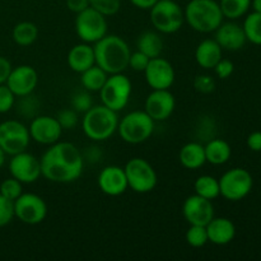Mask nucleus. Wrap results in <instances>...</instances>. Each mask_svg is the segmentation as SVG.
<instances>
[{"label": "nucleus", "mask_w": 261, "mask_h": 261, "mask_svg": "<svg viewBox=\"0 0 261 261\" xmlns=\"http://www.w3.org/2000/svg\"><path fill=\"white\" fill-rule=\"evenodd\" d=\"M251 5L254 8V12L261 13V0H251Z\"/></svg>", "instance_id": "49530a36"}, {"label": "nucleus", "mask_w": 261, "mask_h": 261, "mask_svg": "<svg viewBox=\"0 0 261 261\" xmlns=\"http://www.w3.org/2000/svg\"><path fill=\"white\" fill-rule=\"evenodd\" d=\"M182 214L189 224L206 226L214 218V206L212 200L194 194L184 201Z\"/></svg>", "instance_id": "f3484780"}, {"label": "nucleus", "mask_w": 261, "mask_h": 261, "mask_svg": "<svg viewBox=\"0 0 261 261\" xmlns=\"http://www.w3.org/2000/svg\"><path fill=\"white\" fill-rule=\"evenodd\" d=\"M9 172L12 177L17 178L22 184H33L42 176L40 160L27 150L12 155Z\"/></svg>", "instance_id": "ddd939ff"}, {"label": "nucleus", "mask_w": 261, "mask_h": 261, "mask_svg": "<svg viewBox=\"0 0 261 261\" xmlns=\"http://www.w3.org/2000/svg\"><path fill=\"white\" fill-rule=\"evenodd\" d=\"M222 14L228 19H239L244 17L251 7V0H221L219 2Z\"/></svg>", "instance_id": "c756f323"}, {"label": "nucleus", "mask_w": 261, "mask_h": 261, "mask_svg": "<svg viewBox=\"0 0 261 261\" xmlns=\"http://www.w3.org/2000/svg\"><path fill=\"white\" fill-rule=\"evenodd\" d=\"M214 32H216V38L214 40L218 42V45L223 50H241L247 41L242 25L237 24L234 22L222 23Z\"/></svg>", "instance_id": "aec40b11"}, {"label": "nucleus", "mask_w": 261, "mask_h": 261, "mask_svg": "<svg viewBox=\"0 0 261 261\" xmlns=\"http://www.w3.org/2000/svg\"><path fill=\"white\" fill-rule=\"evenodd\" d=\"M132 91V82L126 75L122 73L111 74L99 91L102 105L116 112L121 111L129 103Z\"/></svg>", "instance_id": "0eeeda50"}, {"label": "nucleus", "mask_w": 261, "mask_h": 261, "mask_svg": "<svg viewBox=\"0 0 261 261\" xmlns=\"http://www.w3.org/2000/svg\"><path fill=\"white\" fill-rule=\"evenodd\" d=\"M242 28L247 41L254 45H261V13L252 12L247 15Z\"/></svg>", "instance_id": "7c9ffc66"}, {"label": "nucleus", "mask_w": 261, "mask_h": 261, "mask_svg": "<svg viewBox=\"0 0 261 261\" xmlns=\"http://www.w3.org/2000/svg\"><path fill=\"white\" fill-rule=\"evenodd\" d=\"M14 218V205L13 201L4 198L0 194V227H4Z\"/></svg>", "instance_id": "e433bc0d"}, {"label": "nucleus", "mask_w": 261, "mask_h": 261, "mask_svg": "<svg viewBox=\"0 0 261 261\" xmlns=\"http://www.w3.org/2000/svg\"><path fill=\"white\" fill-rule=\"evenodd\" d=\"M222 51L223 48L218 45L216 40L206 38L198 45L195 50V60L200 68L213 69L219 60L222 59Z\"/></svg>", "instance_id": "5701e85b"}, {"label": "nucleus", "mask_w": 261, "mask_h": 261, "mask_svg": "<svg viewBox=\"0 0 261 261\" xmlns=\"http://www.w3.org/2000/svg\"><path fill=\"white\" fill-rule=\"evenodd\" d=\"M15 103V94L7 84H0V114L10 111Z\"/></svg>", "instance_id": "4c0bfd02"}, {"label": "nucleus", "mask_w": 261, "mask_h": 261, "mask_svg": "<svg viewBox=\"0 0 261 261\" xmlns=\"http://www.w3.org/2000/svg\"><path fill=\"white\" fill-rule=\"evenodd\" d=\"M66 7L69 10L78 14L89 7V0H66Z\"/></svg>", "instance_id": "37998d69"}, {"label": "nucleus", "mask_w": 261, "mask_h": 261, "mask_svg": "<svg viewBox=\"0 0 261 261\" xmlns=\"http://www.w3.org/2000/svg\"><path fill=\"white\" fill-rule=\"evenodd\" d=\"M0 194L4 198L14 201L15 199H18L23 194L22 182L14 177L7 178V180H4L0 184Z\"/></svg>", "instance_id": "72a5a7b5"}, {"label": "nucleus", "mask_w": 261, "mask_h": 261, "mask_svg": "<svg viewBox=\"0 0 261 261\" xmlns=\"http://www.w3.org/2000/svg\"><path fill=\"white\" fill-rule=\"evenodd\" d=\"M12 64L4 56H0V84H5L8 81L10 71H12Z\"/></svg>", "instance_id": "79ce46f5"}, {"label": "nucleus", "mask_w": 261, "mask_h": 261, "mask_svg": "<svg viewBox=\"0 0 261 261\" xmlns=\"http://www.w3.org/2000/svg\"><path fill=\"white\" fill-rule=\"evenodd\" d=\"M178 160L182 167L188 170H198L206 163L204 145L198 142H190L181 148Z\"/></svg>", "instance_id": "b1692460"}, {"label": "nucleus", "mask_w": 261, "mask_h": 261, "mask_svg": "<svg viewBox=\"0 0 261 261\" xmlns=\"http://www.w3.org/2000/svg\"><path fill=\"white\" fill-rule=\"evenodd\" d=\"M175 107L176 99L170 89H153L145 99L144 111L154 121H165L170 119Z\"/></svg>", "instance_id": "dca6fc26"}, {"label": "nucleus", "mask_w": 261, "mask_h": 261, "mask_svg": "<svg viewBox=\"0 0 261 261\" xmlns=\"http://www.w3.org/2000/svg\"><path fill=\"white\" fill-rule=\"evenodd\" d=\"M59 124L61 125L63 130H71L78 125V112L74 109H65L61 110L56 116Z\"/></svg>", "instance_id": "f704fd0d"}, {"label": "nucleus", "mask_w": 261, "mask_h": 261, "mask_svg": "<svg viewBox=\"0 0 261 261\" xmlns=\"http://www.w3.org/2000/svg\"><path fill=\"white\" fill-rule=\"evenodd\" d=\"M75 32L83 42L96 43L107 35V20L103 14L88 7L75 18Z\"/></svg>", "instance_id": "9d476101"}, {"label": "nucleus", "mask_w": 261, "mask_h": 261, "mask_svg": "<svg viewBox=\"0 0 261 261\" xmlns=\"http://www.w3.org/2000/svg\"><path fill=\"white\" fill-rule=\"evenodd\" d=\"M97 181L99 190L109 196L122 195L129 189L124 168L119 166H107L102 168Z\"/></svg>", "instance_id": "6ab92c4d"}, {"label": "nucleus", "mask_w": 261, "mask_h": 261, "mask_svg": "<svg viewBox=\"0 0 261 261\" xmlns=\"http://www.w3.org/2000/svg\"><path fill=\"white\" fill-rule=\"evenodd\" d=\"M194 88L200 93H212L216 88V82L211 75H198L194 81Z\"/></svg>", "instance_id": "58836bf2"}, {"label": "nucleus", "mask_w": 261, "mask_h": 261, "mask_svg": "<svg viewBox=\"0 0 261 261\" xmlns=\"http://www.w3.org/2000/svg\"><path fill=\"white\" fill-rule=\"evenodd\" d=\"M218 181L221 195L229 201H239L245 199L251 193L254 186L251 173L240 167L224 172Z\"/></svg>", "instance_id": "1a4fd4ad"}, {"label": "nucleus", "mask_w": 261, "mask_h": 261, "mask_svg": "<svg viewBox=\"0 0 261 261\" xmlns=\"http://www.w3.org/2000/svg\"><path fill=\"white\" fill-rule=\"evenodd\" d=\"M13 205H14V217H17L22 223L30 226L40 224L47 216V204L36 194H22L19 198L13 201Z\"/></svg>", "instance_id": "f8f14e48"}, {"label": "nucleus", "mask_w": 261, "mask_h": 261, "mask_svg": "<svg viewBox=\"0 0 261 261\" xmlns=\"http://www.w3.org/2000/svg\"><path fill=\"white\" fill-rule=\"evenodd\" d=\"M41 173L51 182L69 184L78 180L84 168L81 150L69 142H56L40 158Z\"/></svg>", "instance_id": "f257e3e1"}, {"label": "nucleus", "mask_w": 261, "mask_h": 261, "mask_svg": "<svg viewBox=\"0 0 261 261\" xmlns=\"http://www.w3.org/2000/svg\"><path fill=\"white\" fill-rule=\"evenodd\" d=\"M137 47L140 53L145 54L149 59H154L162 54L163 41L154 31H145L138 37Z\"/></svg>", "instance_id": "a878e982"}, {"label": "nucleus", "mask_w": 261, "mask_h": 261, "mask_svg": "<svg viewBox=\"0 0 261 261\" xmlns=\"http://www.w3.org/2000/svg\"><path fill=\"white\" fill-rule=\"evenodd\" d=\"M194 190L195 194L208 199V200H214L221 195L219 191V181L216 177L209 175L199 176L194 182Z\"/></svg>", "instance_id": "c85d7f7f"}, {"label": "nucleus", "mask_w": 261, "mask_h": 261, "mask_svg": "<svg viewBox=\"0 0 261 261\" xmlns=\"http://www.w3.org/2000/svg\"><path fill=\"white\" fill-rule=\"evenodd\" d=\"M31 142L28 127L18 120H7L0 124V148L5 154L14 155L27 150Z\"/></svg>", "instance_id": "9b49d317"}, {"label": "nucleus", "mask_w": 261, "mask_h": 261, "mask_svg": "<svg viewBox=\"0 0 261 261\" xmlns=\"http://www.w3.org/2000/svg\"><path fill=\"white\" fill-rule=\"evenodd\" d=\"M93 106L92 103L91 94L87 92H76L73 97H71V109L75 110L76 112H87L91 107Z\"/></svg>", "instance_id": "c9c22d12"}, {"label": "nucleus", "mask_w": 261, "mask_h": 261, "mask_svg": "<svg viewBox=\"0 0 261 261\" xmlns=\"http://www.w3.org/2000/svg\"><path fill=\"white\" fill-rule=\"evenodd\" d=\"M119 126L117 112L105 105L92 106L82 119V129L87 138L94 142H103L110 139Z\"/></svg>", "instance_id": "7ed1b4c3"}, {"label": "nucleus", "mask_w": 261, "mask_h": 261, "mask_svg": "<svg viewBox=\"0 0 261 261\" xmlns=\"http://www.w3.org/2000/svg\"><path fill=\"white\" fill-rule=\"evenodd\" d=\"M28 132H30L31 139L35 140L36 143L42 145H51L60 140L63 135V127L59 124L56 117L41 115V116L33 117Z\"/></svg>", "instance_id": "4468645a"}, {"label": "nucleus", "mask_w": 261, "mask_h": 261, "mask_svg": "<svg viewBox=\"0 0 261 261\" xmlns=\"http://www.w3.org/2000/svg\"><path fill=\"white\" fill-rule=\"evenodd\" d=\"M127 186L138 194H147L157 186V172L144 158H132L124 167Z\"/></svg>", "instance_id": "6e6552de"}, {"label": "nucleus", "mask_w": 261, "mask_h": 261, "mask_svg": "<svg viewBox=\"0 0 261 261\" xmlns=\"http://www.w3.org/2000/svg\"><path fill=\"white\" fill-rule=\"evenodd\" d=\"M184 15L188 24L200 33L214 32L223 23L224 18L216 0H190Z\"/></svg>", "instance_id": "20e7f679"}, {"label": "nucleus", "mask_w": 261, "mask_h": 261, "mask_svg": "<svg viewBox=\"0 0 261 261\" xmlns=\"http://www.w3.org/2000/svg\"><path fill=\"white\" fill-rule=\"evenodd\" d=\"M109 74L99 68L98 65H93L86 71L82 73L81 83L83 88L88 92H99L103 84L106 83Z\"/></svg>", "instance_id": "bb28decb"}, {"label": "nucleus", "mask_w": 261, "mask_h": 261, "mask_svg": "<svg viewBox=\"0 0 261 261\" xmlns=\"http://www.w3.org/2000/svg\"><path fill=\"white\" fill-rule=\"evenodd\" d=\"M149 10L152 25L165 35L176 33L185 22L184 9L176 0H158Z\"/></svg>", "instance_id": "423d86ee"}, {"label": "nucleus", "mask_w": 261, "mask_h": 261, "mask_svg": "<svg viewBox=\"0 0 261 261\" xmlns=\"http://www.w3.org/2000/svg\"><path fill=\"white\" fill-rule=\"evenodd\" d=\"M143 73L152 89H170L175 83L176 74L172 64L161 56L150 59Z\"/></svg>", "instance_id": "2eb2a0df"}, {"label": "nucleus", "mask_w": 261, "mask_h": 261, "mask_svg": "<svg viewBox=\"0 0 261 261\" xmlns=\"http://www.w3.org/2000/svg\"><path fill=\"white\" fill-rule=\"evenodd\" d=\"M130 2H132V4L134 5V7L139 8V9L149 10L158 0H130Z\"/></svg>", "instance_id": "a18cd8bd"}, {"label": "nucleus", "mask_w": 261, "mask_h": 261, "mask_svg": "<svg viewBox=\"0 0 261 261\" xmlns=\"http://www.w3.org/2000/svg\"><path fill=\"white\" fill-rule=\"evenodd\" d=\"M5 153H4V150L2 149V148H0V168L3 167V165H4V162H5Z\"/></svg>", "instance_id": "de8ad7c7"}, {"label": "nucleus", "mask_w": 261, "mask_h": 261, "mask_svg": "<svg viewBox=\"0 0 261 261\" xmlns=\"http://www.w3.org/2000/svg\"><path fill=\"white\" fill-rule=\"evenodd\" d=\"M12 37L17 45L27 47L38 38V27L33 22H20L13 28Z\"/></svg>", "instance_id": "cd10ccee"}, {"label": "nucleus", "mask_w": 261, "mask_h": 261, "mask_svg": "<svg viewBox=\"0 0 261 261\" xmlns=\"http://www.w3.org/2000/svg\"><path fill=\"white\" fill-rule=\"evenodd\" d=\"M89 7L103 14L105 17H111L119 13L121 0H89Z\"/></svg>", "instance_id": "473e14b6"}, {"label": "nucleus", "mask_w": 261, "mask_h": 261, "mask_svg": "<svg viewBox=\"0 0 261 261\" xmlns=\"http://www.w3.org/2000/svg\"><path fill=\"white\" fill-rule=\"evenodd\" d=\"M154 122L145 111H132L119 120L117 132L127 144H142L152 137Z\"/></svg>", "instance_id": "39448f33"}, {"label": "nucleus", "mask_w": 261, "mask_h": 261, "mask_svg": "<svg viewBox=\"0 0 261 261\" xmlns=\"http://www.w3.org/2000/svg\"><path fill=\"white\" fill-rule=\"evenodd\" d=\"M209 242L217 246H224L233 241L236 236V226L228 218H216L214 217L205 226Z\"/></svg>", "instance_id": "412c9836"}, {"label": "nucleus", "mask_w": 261, "mask_h": 261, "mask_svg": "<svg viewBox=\"0 0 261 261\" xmlns=\"http://www.w3.org/2000/svg\"><path fill=\"white\" fill-rule=\"evenodd\" d=\"M247 147L252 152H261V132H254L247 138Z\"/></svg>", "instance_id": "c03bdc74"}, {"label": "nucleus", "mask_w": 261, "mask_h": 261, "mask_svg": "<svg viewBox=\"0 0 261 261\" xmlns=\"http://www.w3.org/2000/svg\"><path fill=\"white\" fill-rule=\"evenodd\" d=\"M96 65L103 69L109 75L124 73L129 68L132 55L129 45L124 38L116 35H106L93 46Z\"/></svg>", "instance_id": "f03ea898"}, {"label": "nucleus", "mask_w": 261, "mask_h": 261, "mask_svg": "<svg viewBox=\"0 0 261 261\" xmlns=\"http://www.w3.org/2000/svg\"><path fill=\"white\" fill-rule=\"evenodd\" d=\"M10 91L15 97H23L32 94L38 84V73L35 68L30 65H19L13 68L7 81Z\"/></svg>", "instance_id": "a211bd4d"}, {"label": "nucleus", "mask_w": 261, "mask_h": 261, "mask_svg": "<svg viewBox=\"0 0 261 261\" xmlns=\"http://www.w3.org/2000/svg\"><path fill=\"white\" fill-rule=\"evenodd\" d=\"M213 69L214 71H216V75L218 76L219 79H227L233 74L234 65L231 60H228V59H221Z\"/></svg>", "instance_id": "a19ab883"}, {"label": "nucleus", "mask_w": 261, "mask_h": 261, "mask_svg": "<svg viewBox=\"0 0 261 261\" xmlns=\"http://www.w3.org/2000/svg\"><path fill=\"white\" fill-rule=\"evenodd\" d=\"M204 149H205L206 162L214 166L224 165V163L228 162L232 155L231 145L226 140L218 139V138L209 140L204 145Z\"/></svg>", "instance_id": "393cba45"}, {"label": "nucleus", "mask_w": 261, "mask_h": 261, "mask_svg": "<svg viewBox=\"0 0 261 261\" xmlns=\"http://www.w3.org/2000/svg\"><path fill=\"white\" fill-rule=\"evenodd\" d=\"M68 65L71 70L79 74L86 71L91 66L96 65L93 46L87 42L73 46L68 53Z\"/></svg>", "instance_id": "4be33fe9"}, {"label": "nucleus", "mask_w": 261, "mask_h": 261, "mask_svg": "<svg viewBox=\"0 0 261 261\" xmlns=\"http://www.w3.org/2000/svg\"><path fill=\"white\" fill-rule=\"evenodd\" d=\"M186 242L194 249H200V247L205 246L209 242L205 226L190 224L188 232H186Z\"/></svg>", "instance_id": "2f4dec72"}, {"label": "nucleus", "mask_w": 261, "mask_h": 261, "mask_svg": "<svg viewBox=\"0 0 261 261\" xmlns=\"http://www.w3.org/2000/svg\"><path fill=\"white\" fill-rule=\"evenodd\" d=\"M150 59L148 58L145 54L140 53L139 50L135 51V53H132L129 59V66L135 71H144L145 68H147L148 63H149Z\"/></svg>", "instance_id": "ea45409f"}]
</instances>
